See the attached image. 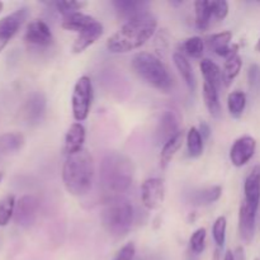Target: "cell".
<instances>
[{
    "label": "cell",
    "mask_w": 260,
    "mask_h": 260,
    "mask_svg": "<svg viewBox=\"0 0 260 260\" xmlns=\"http://www.w3.org/2000/svg\"><path fill=\"white\" fill-rule=\"evenodd\" d=\"M134 179V164L122 152L112 151L103 156L99 167V185L107 200L119 198L128 190Z\"/></svg>",
    "instance_id": "obj_1"
},
{
    "label": "cell",
    "mask_w": 260,
    "mask_h": 260,
    "mask_svg": "<svg viewBox=\"0 0 260 260\" xmlns=\"http://www.w3.org/2000/svg\"><path fill=\"white\" fill-rule=\"evenodd\" d=\"M157 20L151 13H146L124 23L107 41V48L112 53H126L144 46L154 36Z\"/></svg>",
    "instance_id": "obj_2"
},
{
    "label": "cell",
    "mask_w": 260,
    "mask_h": 260,
    "mask_svg": "<svg viewBox=\"0 0 260 260\" xmlns=\"http://www.w3.org/2000/svg\"><path fill=\"white\" fill-rule=\"evenodd\" d=\"M94 178V162L88 150L68 155L62 167V182L71 196L81 197L91 189Z\"/></svg>",
    "instance_id": "obj_3"
},
{
    "label": "cell",
    "mask_w": 260,
    "mask_h": 260,
    "mask_svg": "<svg viewBox=\"0 0 260 260\" xmlns=\"http://www.w3.org/2000/svg\"><path fill=\"white\" fill-rule=\"evenodd\" d=\"M132 69L140 79L152 88L168 93L173 88V78L159 57L150 52H139L132 58Z\"/></svg>",
    "instance_id": "obj_4"
},
{
    "label": "cell",
    "mask_w": 260,
    "mask_h": 260,
    "mask_svg": "<svg viewBox=\"0 0 260 260\" xmlns=\"http://www.w3.org/2000/svg\"><path fill=\"white\" fill-rule=\"evenodd\" d=\"M101 220L107 233L116 238L127 235L134 222V207L124 198L107 200L101 213Z\"/></svg>",
    "instance_id": "obj_5"
},
{
    "label": "cell",
    "mask_w": 260,
    "mask_h": 260,
    "mask_svg": "<svg viewBox=\"0 0 260 260\" xmlns=\"http://www.w3.org/2000/svg\"><path fill=\"white\" fill-rule=\"evenodd\" d=\"M93 103V84L89 76H80L74 85L71 96L73 117L76 122H83L88 118Z\"/></svg>",
    "instance_id": "obj_6"
},
{
    "label": "cell",
    "mask_w": 260,
    "mask_h": 260,
    "mask_svg": "<svg viewBox=\"0 0 260 260\" xmlns=\"http://www.w3.org/2000/svg\"><path fill=\"white\" fill-rule=\"evenodd\" d=\"M40 202L32 194H25L17 201L14 210V221L20 228H30L36 222Z\"/></svg>",
    "instance_id": "obj_7"
},
{
    "label": "cell",
    "mask_w": 260,
    "mask_h": 260,
    "mask_svg": "<svg viewBox=\"0 0 260 260\" xmlns=\"http://www.w3.org/2000/svg\"><path fill=\"white\" fill-rule=\"evenodd\" d=\"M141 200L147 210H157L164 203L165 184L160 178H149L141 185Z\"/></svg>",
    "instance_id": "obj_8"
},
{
    "label": "cell",
    "mask_w": 260,
    "mask_h": 260,
    "mask_svg": "<svg viewBox=\"0 0 260 260\" xmlns=\"http://www.w3.org/2000/svg\"><path fill=\"white\" fill-rule=\"evenodd\" d=\"M256 150V141L251 136H241L230 149V160L234 167L241 168L248 164Z\"/></svg>",
    "instance_id": "obj_9"
},
{
    "label": "cell",
    "mask_w": 260,
    "mask_h": 260,
    "mask_svg": "<svg viewBox=\"0 0 260 260\" xmlns=\"http://www.w3.org/2000/svg\"><path fill=\"white\" fill-rule=\"evenodd\" d=\"M256 212H258V208L249 205L245 200H243L239 208V234H240V239L245 244H250L254 239Z\"/></svg>",
    "instance_id": "obj_10"
},
{
    "label": "cell",
    "mask_w": 260,
    "mask_h": 260,
    "mask_svg": "<svg viewBox=\"0 0 260 260\" xmlns=\"http://www.w3.org/2000/svg\"><path fill=\"white\" fill-rule=\"evenodd\" d=\"M24 41L29 45L38 47H47L52 45L53 36L47 23L42 19H35L27 25L24 33Z\"/></svg>",
    "instance_id": "obj_11"
},
{
    "label": "cell",
    "mask_w": 260,
    "mask_h": 260,
    "mask_svg": "<svg viewBox=\"0 0 260 260\" xmlns=\"http://www.w3.org/2000/svg\"><path fill=\"white\" fill-rule=\"evenodd\" d=\"M231 40H233V33L230 30H223V32L215 33L208 38L207 43L208 47L216 53V55L221 56L225 60L234 57V56L239 55V45L234 43L230 46Z\"/></svg>",
    "instance_id": "obj_12"
},
{
    "label": "cell",
    "mask_w": 260,
    "mask_h": 260,
    "mask_svg": "<svg viewBox=\"0 0 260 260\" xmlns=\"http://www.w3.org/2000/svg\"><path fill=\"white\" fill-rule=\"evenodd\" d=\"M27 17V8H20L12 14H8L7 17L2 18L0 19V42L7 45L10 38L19 30Z\"/></svg>",
    "instance_id": "obj_13"
},
{
    "label": "cell",
    "mask_w": 260,
    "mask_h": 260,
    "mask_svg": "<svg viewBox=\"0 0 260 260\" xmlns=\"http://www.w3.org/2000/svg\"><path fill=\"white\" fill-rule=\"evenodd\" d=\"M113 7L116 9L117 17L119 19L124 20V23L128 20L135 19L142 14H146L149 12V3L147 2H135V0H116L113 2Z\"/></svg>",
    "instance_id": "obj_14"
},
{
    "label": "cell",
    "mask_w": 260,
    "mask_h": 260,
    "mask_svg": "<svg viewBox=\"0 0 260 260\" xmlns=\"http://www.w3.org/2000/svg\"><path fill=\"white\" fill-rule=\"evenodd\" d=\"M178 132H180L178 117L175 116L174 112L165 111L161 114V117H160L159 123H157L156 127L157 141L161 142V144H165L170 139H173Z\"/></svg>",
    "instance_id": "obj_15"
},
{
    "label": "cell",
    "mask_w": 260,
    "mask_h": 260,
    "mask_svg": "<svg viewBox=\"0 0 260 260\" xmlns=\"http://www.w3.org/2000/svg\"><path fill=\"white\" fill-rule=\"evenodd\" d=\"M86 131L85 127L80 122H75L69 127L65 135V154L68 155L76 154V152L84 150V142H85Z\"/></svg>",
    "instance_id": "obj_16"
},
{
    "label": "cell",
    "mask_w": 260,
    "mask_h": 260,
    "mask_svg": "<svg viewBox=\"0 0 260 260\" xmlns=\"http://www.w3.org/2000/svg\"><path fill=\"white\" fill-rule=\"evenodd\" d=\"M103 25L101 22L96 20L95 23L90 25V27L85 28L84 30H81L80 33H78V37H76L75 42L73 45V52L74 53H81L86 50L88 47H90L93 43H95L99 38L103 35Z\"/></svg>",
    "instance_id": "obj_17"
},
{
    "label": "cell",
    "mask_w": 260,
    "mask_h": 260,
    "mask_svg": "<svg viewBox=\"0 0 260 260\" xmlns=\"http://www.w3.org/2000/svg\"><path fill=\"white\" fill-rule=\"evenodd\" d=\"M46 111V98L42 93H35L24 104V118L29 124H37Z\"/></svg>",
    "instance_id": "obj_18"
},
{
    "label": "cell",
    "mask_w": 260,
    "mask_h": 260,
    "mask_svg": "<svg viewBox=\"0 0 260 260\" xmlns=\"http://www.w3.org/2000/svg\"><path fill=\"white\" fill-rule=\"evenodd\" d=\"M244 200L249 205L259 208L260 203V165H255L246 177L244 183Z\"/></svg>",
    "instance_id": "obj_19"
},
{
    "label": "cell",
    "mask_w": 260,
    "mask_h": 260,
    "mask_svg": "<svg viewBox=\"0 0 260 260\" xmlns=\"http://www.w3.org/2000/svg\"><path fill=\"white\" fill-rule=\"evenodd\" d=\"M95 22L96 19L91 17V15L78 12V13H73V14H69L66 15V17H63L61 25H62L63 29L66 30H73V32L80 33L81 30L90 27V25Z\"/></svg>",
    "instance_id": "obj_20"
},
{
    "label": "cell",
    "mask_w": 260,
    "mask_h": 260,
    "mask_svg": "<svg viewBox=\"0 0 260 260\" xmlns=\"http://www.w3.org/2000/svg\"><path fill=\"white\" fill-rule=\"evenodd\" d=\"M24 145V136L19 132H8L0 136V160L17 152Z\"/></svg>",
    "instance_id": "obj_21"
},
{
    "label": "cell",
    "mask_w": 260,
    "mask_h": 260,
    "mask_svg": "<svg viewBox=\"0 0 260 260\" xmlns=\"http://www.w3.org/2000/svg\"><path fill=\"white\" fill-rule=\"evenodd\" d=\"M200 69L202 71L205 83L210 84L217 89L220 88L221 84H222V71L218 68L217 63H215L210 58H202L200 62Z\"/></svg>",
    "instance_id": "obj_22"
},
{
    "label": "cell",
    "mask_w": 260,
    "mask_h": 260,
    "mask_svg": "<svg viewBox=\"0 0 260 260\" xmlns=\"http://www.w3.org/2000/svg\"><path fill=\"white\" fill-rule=\"evenodd\" d=\"M184 132L180 131L178 132L173 139H170L169 141L164 144V146H162L161 149V154H160V167H161L162 169H165V168L169 165V162L172 161L173 157L175 156L178 150L182 147L183 141H184Z\"/></svg>",
    "instance_id": "obj_23"
},
{
    "label": "cell",
    "mask_w": 260,
    "mask_h": 260,
    "mask_svg": "<svg viewBox=\"0 0 260 260\" xmlns=\"http://www.w3.org/2000/svg\"><path fill=\"white\" fill-rule=\"evenodd\" d=\"M173 61H174V65L177 68V70L179 71L180 76L184 80L185 85L188 86L190 91L196 90V78L194 74H193L192 66H190L189 61L185 58V56L180 52H175L173 55Z\"/></svg>",
    "instance_id": "obj_24"
},
{
    "label": "cell",
    "mask_w": 260,
    "mask_h": 260,
    "mask_svg": "<svg viewBox=\"0 0 260 260\" xmlns=\"http://www.w3.org/2000/svg\"><path fill=\"white\" fill-rule=\"evenodd\" d=\"M196 25L200 30H206L213 17L212 0H197L194 3Z\"/></svg>",
    "instance_id": "obj_25"
},
{
    "label": "cell",
    "mask_w": 260,
    "mask_h": 260,
    "mask_svg": "<svg viewBox=\"0 0 260 260\" xmlns=\"http://www.w3.org/2000/svg\"><path fill=\"white\" fill-rule=\"evenodd\" d=\"M203 99L207 107L208 112L213 118H218L221 116V104L218 99V89L210 85L207 83H203Z\"/></svg>",
    "instance_id": "obj_26"
},
{
    "label": "cell",
    "mask_w": 260,
    "mask_h": 260,
    "mask_svg": "<svg viewBox=\"0 0 260 260\" xmlns=\"http://www.w3.org/2000/svg\"><path fill=\"white\" fill-rule=\"evenodd\" d=\"M221 194H222V187L221 185H213V187H208L196 192L192 197V202L193 205L207 206L211 205V203L217 202L220 200Z\"/></svg>",
    "instance_id": "obj_27"
},
{
    "label": "cell",
    "mask_w": 260,
    "mask_h": 260,
    "mask_svg": "<svg viewBox=\"0 0 260 260\" xmlns=\"http://www.w3.org/2000/svg\"><path fill=\"white\" fill-rule=\"evenodd\" d=\"M187 149L188 155L190 157H200L203 154V147H205V140L201 136L197 127H190L187 132Z\"/></svg>",
    "instance_id": "obj_28"
},
{
    "label": "cell",
    "mask_w": 260,
    "mask_h": 260,
    "mask_svg": "<svg viewBox=\"0 0 260 260\" xmlns=\"http://www.w3.org/2000/svg\"><path fill=\"white\" fill-rule=\"evenodd\" d=\"M246 107V94L241 90L231 91L228 96L229 113L234 118H240Z\"/></svg>",
    "instance_id": "obj_29"
},
{
    "label": "cell",
    "mask_w": 260,
    "mask_h": 260,
    "mask_svg": "<svg viewBox=\"0 0 260 260\" xmlns=\"http://www.w3.org/2000/svg\"><path fill=\"white\" fill-rule=\"evenodd\" d=\"M241 68H243V58H241L240 55H236L226 60L225 63H223L222 83L226 86L230 85L234 81V79L240 74Z\"/></svg>",
    "instance_id": "obj_30"
},
{
    "label": "cell",
    "mask_w": 260,
    "mask_h": 260,
    "mask_svg": "<svg viewBox=\"0 0 260 260\" xmlns=\"http://www.w3.org/2000/svg\"><path fill=\"white\" fill-rule=\"evenodd\" d=\"M15 205H17V201L13 194H8L0 200V226L2 228L7 226L14 216Z\"/></svg>",
    "instance_id": "obj_31"
},
{
    "label": "cell",
    "mask_w": 260,
    "mask_h": 260,
    "mask_svg": "<svg viewBox=\"0 0 260 260\" xmlns=\"http://www.w3.org/2000/svg\"><path fill=\"white\" fill-rule=\"evenodd\" d=\"M183 50H184L185 55H188L192 58H201L205 51V42L198 36H193L185 40L183 43Z\"/></svg>",
    "instance_id": "obj_32"
},
{
    "label": "cell",
    "mask_w": 260,
    "mask_h": 260,
    "mask_svg": "<svg viewBox=\"0 0 260 260\" xmlns=\"http://www.w3.org/2000/svg\"><path fill=\"white\" fill-rule=\"evenodd\" d=\"M226 226H228V220L225 216H220L216 218L215 223L212 226V235L217 248H223L226 241Z\"/></svg>",
    "instance_id": "obj_33"
},
{
    "label": "cell",
    "mask_w": 260,
    "mask_h": 260,
    "mask_svg": "<svg viewBox=\"0 0 260 260\" xmlns=\"http://www.w3.org/2000/svg\"><path fill=\"white\" fill-rule=\"evenodd\" d=\"M56 10L58 13L66 17L69 14H73V13L80 12L83 8L86 7L85 2H74V0H60V2L53 3Z\"/></svg>",
    "instance_id": "obj_34"
},
{
    "label": "cell",
    "mask_w": 260,
    "mask_h": 260,
    "mask_svg": "<svg viewBox=\"0 0 260 260\" xmlns=\"http://www.w3.org/2000/svg\"><path fill=\"white\" fill-rule=\"evenodd\" d=\"M206 236H207V231L205 228H200L192 234L189 239V246L190 250L194 254L203 253L206 248Z\"/></svg>",
    "instance_id": "obj_35"
},
{
    "label": "cell",
    "mask_w": 260,
    "mask_h": 260,
    "mask_svg": "<svg viewBox=\"0 0 260 260\" xmlns=\"http://www.w3.org/2000/svg\"><path fill=\"white\" fill-rule=\"evenodd\" d=\"M212 12L216 19H225L229 14V3L225 0H212Z\"/></svg>",
    "instance_id": "obj_36"
},
{
    "label": "cell",
    "mask_w": 260,
    "mask_h": 260,
    "mask_svg": "<svg viewBox=\"0 0 260 260\" xmlns=\"http://www.w3.org/2000/svg\"><path fill=\"white\" fill-rule=\"evenodd\" d=\"M248 81L250 88H260V66L258 63H251L248 69Z\"/></svg>",
    "instance_id": "obj_37"
},
{
    "label": "cell",
    "mask_w": 260,
    "mask_h": 260,
    "mask_svg": "<svg viewBox=\"0 0 260 260\" xmlns=\"http://www.w3.org/2000/svg\"><path fill=\"white\" fill-rule=\"evenodd\" d=\"M136 254V246L134 243H128L118 251L114 260H134Z\"/></svg>",
    "instance_id": "obj_38"
},
{
    "label": "cell",
    "mask_w": 260,
    "mask_h": 260,
    "mask_svg": "<svg viewBox=\"0 0 260 260\" xmlns=\"http://www.w3.org/2000/svg\"><path fill=\"white\" fill-rule=\"evenodd\" d=\"M198 131H200L201 136H202L203 140H207L210 139L211 136V127L208 126L206 122H202V123L200 124V127H198Z\"/></svg>",
    "instance_id": "obj_39"
},
{
    "label": "cell",
    "mask_w": 260,
    "mask_h": 260,
    "mask_svg": "<svg viewBox=\"0 0 260 260\" xmlns=\"http://www.w3.org/2000/svg\"><path fill=\"white\" fill-rule=\"evenodd\" d=\"M223 260H236L235 259V254H234L231 250H228V251H226L225 256H223Z\"/></svg>",
    "instance_id": "obj_40"
},
{
    "label": "cell",
    "mask_w": 260,
    "mask_h": 260,
    "mask_svg": "<svg viewBox=\"0 0 260 260\" xmlns=\"http://www.w3.org/2000/svg\"><path fill=\"white\" fill-rule=\"evenodd\" d=\"M220 250H221L220 248L216 249L215 254H213V260H220V258H221V251Z\"/></svg>",
    "instance_id": "obj_41"
},
{
    "label": "cell",
    "mask_w": 260,
    "mask_h": 260,
    "mask_svg": "<svg viewBox=\"0 0 260 260\" xmlns=\"http://www.w3.org/2000/svg\"><path fill=\"white\" fill-rule=\"evenodd\" d=\"M255 51H256V52H260V38H259L258 42H256V45H255Z\"/></svg>",
    "instance_id": "obj_42"
},
{
    "label": "cell",
    "mask_w": 260,
    "mask_h": 260,
    "mask_svg": "<svg viewBox=\"0 0 260 260\" xmlns=\"http://www.w3.org/2000/svg\"><path fill=\"white\" fill-rule=\"evenodd\" d=\"M3 178H4V173L0 172V182H2V180H3Z\"/></svg>",
    "instance_id": "obj_43"
},
{
    "label": "cell",
    "mask_w": 260,
    "mask_h": 260,
    "mask_svg": "<svg viewBox=\"0 0 260 260\" xmlns=\"http://www.w3.org/2000/svg\"><path fill=\"white\" fill-rule=\"evenodd\" d=\"M2 9H3V3L0 2V12H2Z\"/></svg>",
    "instance_id": "obj_44"
},
{
    "label": "cell",
    "mask_w": 260,
    "mask_h": 260,
    "mask_svg": "<svg viewBox=\"0 0 260 260\" xmlns=\"http://www.w3.org/2000/svg\"><path fill=\"white\" fill-rule=\"evenodd\" d=\"M254 260H260V258H255Z\"/></svg>",
    "instance_id": "obj_45"
}]
</instances>
